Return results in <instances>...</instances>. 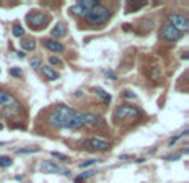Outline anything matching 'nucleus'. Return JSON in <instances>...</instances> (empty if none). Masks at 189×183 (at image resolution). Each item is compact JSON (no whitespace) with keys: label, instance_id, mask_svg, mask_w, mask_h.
Instances as JSON below:
<instances>
[{"label":"nucleus","instance_id":"1","mask_svg":"<svg viewBox=\"0 0 189 183\" xmlns=\"http://www.w3.org/2000/svg\"><path fill=\"white\" fill-rule=\"evenodd\" d=\"M48 122H50L52 127H56V128L78 130L83 127L81 120H80V113H76L70 107H58V108H55L50 113V117H48Z\"/></svg>","mask_w":189,"mask_h":183},{"label":"nucleus","instance_id":"2","mask_svg":"<svg viewBox=\"0 0 189 183\" xmlns=\"http://www.w3.org/2000/svg\"><path fill=\"white\" fill-rule=\"evenodd\" d=\"M85 17H86V20L90 22V23H93V25H101V23H105V22H108V19L111 17V12H109L106 7L96 3Z\"/></svg>","mask_w":189,"mask_h":183},{"label":"nucleus","instance_id":"3","mask_svg":"<svg viewBox=\"0 0 189 183\" xmlns=\"http://www.w3.org/2000/svg\"><path fill=\"white\" fill-rule=\"evenodd\" d=\"M138 115H139L138 108L129 107V105H121V107H118L116 112H115V118L120 120V122H123V120H133V118H136Z\"/></svg>","mask_w":189,"mask_h":183},{"label":"nucleus","instance_id":"4","mask_svg":"<svg viewBox=\"0 0 189 183\" xmlns=\"http://www.w3.org/2000/svg\"><path fill=\"white\" fill-rule=\"evenodd\" d=\"M27 22L33 30H40V28H43V25L48 23V17L41 12H30L27 15Z\"/></svg>","mask_w":189,"mask_h":183},{"label":"nucleus","instance_id":"5","mask_svg":"<svg viewBox=\"0 0 189 183\" xmlns=\"http://www.w3.org/2000/svg\"><path fill=\"white\" fill-rule=\"evenodd\" d=\"M168 23L169 25H173V27L176 28V30H179V32H186L189 27V22L188 19L184 17V15H179V14H171L168 17Z\"/></svg>","mask_w":189,"mask_h":183},{"label":"nucleus","instance_id":"6","mask_svg":"<svg viewBox=\"0 0 189 183\" xmlns=\"http://www.w3.org/2000/svg\"><path fill=\"white\" fill-rule=\"evenodd\" d=\"M182 37V34L179 32V30H176L173 25H169V23H164L161 28V38L166 42H176L179 40Z\"/></svg>","mask_w":189,"mask_h":183},{"label":"nucleus","instance_id":"7","mask_svg":"<svg viewBox=\"0 0 189 183\" xmlns=\"http://www.w3.org/2000/svg\"><path fill=\"white\" fill-rule=\"evenodd\" d=\"M94 5H96L94 0H80V2H76V5L71 7V12L75 15H86Z\"/></svg>","mask_w":189,"mask_h":183},{"label":"nucleus","instance_id":"8","mask_svg":"<svg viewBox=\"0 0 189 183\" xmlns=\"http://www.w3.org/2000/svg\"><path fill=\"white\" fill-rule=\"evenodd\" d=\"M0 107H3V108H17V107H18V102H17V98L12 97L10 93L0 90Z\"/></svg>","mask_w":189,"mask_h":183},{"label":"nucleus","instance_id":"9","mask_svg":"<svg viewBox=\"0 0 189 183\" xmlns=\"http://www.w3.org/2000/svg\"><path fill=\"white\" fill-rule=\"evenodd\" d=\"M86 143L93 150H96V151H106V150L111 147V145H109L106 140H103V138H90Z\"/></svg>","mask_w":189,"mask_h":183},{"label":"nucleus","instance_id":"10","mask_svg":"<svg viewBox=\"0 0 189 183\" xmlns=\"http://www.w3.org/2000/svg\"><path fill=\"white\" fill-rule=\"evenodd\" d=\"M80 120H81V125H91V127H96V125H101V120L98 118L96 115L93 113H80Z\"/></svg>","mask_w":189,"mask_h":183},{"label":"nucleus","instance_id":"11","mask_svg":"<svg viewBox=\"0 0 189 183\" xmlns=\"http://www.w3.org/2000/svg\"><path fill=\"white\" fill-rule=\"evenodd\" d=\"M40 168L43 173H63V168L53 162H41Z\"/></svg>","mask_w":189,"mask_h":183},{"label":"nucleus","instance_id":"12","mask_svg":"<svg viewBox=\"0 0 189 183\" xmlns=\"http://www.w3.org/2000/svg\"><path fill=\"white\" fill-rule=\"evenodd\" d=\"M43 43H45V47H47L50 52H55V53H60V52H63V45H61L60 42L52 40V38H47Z\"/></svg>","mask_w":189,"mask_h":183},{"label":"nucleus","instance_id":"13","mask_svg":"<svg viewBox=\"0 0 189 183\" xmlns=\"http://www.w3.org/2000/svg\"><path fill=\"white\" fill-rule=\"evenodd\" d=\"M41 72H43V75H45V78L50 82H53L58 78V73H56V70H55L53 67H45V65H41Z\"/></svg>","mask_w":189,"mask_h":183},{"label":"nucleus","instance_id":"14","mask_svg":"<svg viewBox=\"0 0 189 183\" xmlns=\"http://www.w3.org/2000/svg\"><path fill=\"white\" fill-rule=\"evenodd\" d=\"M94 92H96V95L100 97V98H101V100H103L105 103H109V102H111V95H109V93H106V92H105L103 88L96 87V88H94Z\"/></svg>","mask_w":189,"mask_h":183},{"label":"nucleus","instance_id":"15","mask_svg":"<svg viewBox=\"0 0 189 183\" xmlns=\"http://www.w3.org/2000/svg\"><path fill=\"white\" fill-rule=\"evenodd\" d=\"M65 34H67V27H65L63 23H58V25H56L53 30H52V35H53V37H56V38H58V37H63Z\"/></svg>","mask_w":189,"mask_h":183},{"label":"nucleus","instance_id":"16","mask_svg":"<svg viewBox=\"0 0 189 183\" xmlns=\"http://www.w3.org/2000/svg\"><path fill=\"white\" fill-rule=\"evenodd\" d=\"M35 47H37V43H35V40H32V38H30V40H22V48H23V50H30V52H32V50H35Z\"/></svg>","mask_w":189,"mask_h":183},{"label":"nucleus","instance_id":"17","mask_svg":"<svg viewBox=\"0 0 189 183\" xmlns=\"http://www.w3.org/2000/svg\"><path fill=\"white\" fill-rule=\"evenodd\" d=\"M12 163L14 160L10 156H0V168H8V167H12Z\"/></svg>","mask_w":189,"mask_h":183},{"label":"nucleus","instance_id":"18","mask_svg":"<svg viewBox=\"0 0 189 183\" xmlns=\"http://www.w3.org/2000/svg\"><path fill=\"white\" fill-rule=\"evenodd\" d=\"M40 151V148L38 147H32V148H20V150H17V153L18 155H23V153H38Z\"/></svg>","mask_w":189,"mask_h":183},{"label":"nucleus","instance_id":"19","mask_svg":"<svg viewBox=\"0 0 189 183\" xmlns=\"http://www.w3.org/2000/svg\"><path fill=\"white\" fill-rule=\"evenodd\" d=\"M12 34L15 35V37H23V34H25V30L20 27V25H15L14 28H12Z\"/></svg>","mask_w":189,"mask_h":183},{"label":"nucleus","instance_id":"20","mask_svg":"<svg viewBox=\"0 0 189 183\" xmlns=\"http://www.w3.org/2000/svg\"><path fill=\"white\" fill-rule=\"evenodd\" d=\"M30 65L38 70V68H41V60L40 58H33V60H30Z\"/></svg>","mask_w":189,"mask_h":183},{"label":"nucleus","instance_id":"21","mask_svg":"<svg viewBox=\"0 0 189 183\" xmlns=\"http://www.w3.org/2000/svg\"><path fill=\"white\" fill-rule=\"evenodd\" d=\"M52 156H53V158H60V160H63V162H68V156L61 155V153H58V151H52Z\"/></svg>","mask_w":189,"mask_h":183},{"label":"nucleus","instance_id":"22","mask_svg":"<svg viewBox=\"0 0 189 183\" xmlns=\"http://www.w3.org/2000/svg\"><path fill=\"white\" fill-rule=\"evenodd\" d=\"M93 175V171H86V173H81L78 178H76V183H80L81 180H85V178H90V176Z\"/></svg>","mask_w":189,"mask_h":183},{"label":"nucleus","instance_id":"23","mask_svg":"<svg viewBox=\"0 0 189 183\" xmlns=\"http://www.w3.org/2000/svg\"><path fill=\"white\" fill-rule=\"evenodd\" d=\"M94 163H96V160H86V162H81L80 168H86V167H91V165H94Z\"/></svg>","mask_w":189,"mask_h":183},{"label":"nucleus","instance_id":"24","mask_svg":"<svg viewBox=\"0 0 189 183\" xmlns=\"http://www.w3.org/2000/svg\"><path fill=\"white\" fill-rule=\"evenodd\" d=\"M50 63H52V65H61V60L58 58V57L52 55V57H50Z\"/></svg>","mask_w":189,"mask_h":183},{"label":"nucleus","instance_id":"25","mask_svg":"<svg viewBox=\"0 0 189 183\" xmlns=\"http://www.w3.org/2000/svg\"><path fill=\"white\" fill-rule=\"evenodd\" d=\"M10 75L12 77H22V70L20 68H10Z\"/></svg>","mask_w":189,"mask_h":183},{"label":"nucleus","instance_id":"26","mask_svg":"<svg viewBox=\"0 0 189 183\" xmlns=\"http://www.w3.org/2000/svg\"><path fill=\"white\" fill-rule=\"evenodd\" d=\"M105 75H106V77H109V78H113V80H116V75L113 73V72H109V70H105Z\"/></svg>","mask_w":189,"mask_h":183},{"label":"nucleus","instance_id":"27","mask_svg":"<svg viewBox=\"0 0 189 183\" xmlns=\"http://www.w3.org/2000/svg\"><path fill=\"white\" fill-rule=\"evenodd\" d=\"M179 156L181 155H169V156H166V160H171V162H173V160H177Z\"/></svg>","mask_w":189,"mask_h":183},{"label":"nucleus","instance_id":"28","mask_svg":"<svg viewBox=\"0 0 189 183\" xmlns=\"http://www.w3.org/2000/svg\"><path fill=\"white\" fill-rule=\"evenodd\" d=\"M124 97H128V98H135V95H133L131 92H126V93H124Z\"/></svg>","mask_w":189,"mask_h":183},{"label":"nucleus","instance_id":"29","mask_svg":"<svg viewBox=\"0 0 189 183\" xmlns=\"http://www.w3.org/2000/svg\"><path fill=\"white\" fill-rule=\"evenodd\" d=\"M0 147H3V143H2V142H0Z\"/></svg>","mask_w":189,"mask_h":183}]
</instances>
